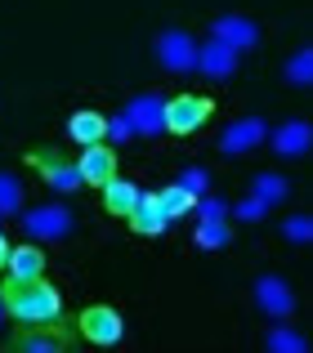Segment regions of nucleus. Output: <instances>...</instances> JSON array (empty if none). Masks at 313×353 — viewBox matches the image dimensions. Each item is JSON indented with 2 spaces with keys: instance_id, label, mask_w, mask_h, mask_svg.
<instances>
[{
  "instance_id": "f3484780",
  "label": "nucleus",
  "mask_w": 313,
  "mask_h": 353,
  "mask_svg": "<svg viewBox=\"0 0 313 353\" xmlns=\"http://www.w3.org/2000/svg\"><path fill=\"white\" fill-rule=\"evenodd\" d=\"M68 134L77 139L81 148L103 143V139H108V121L99 117V112H90V108H85V112H72V121H68Z\"/></svg>"
},
{
  "instance_id": "dca6fc26",
  "label": "nucleus",
  "mask_w": 313,
  "mask_h": 353,
  "mask_svg": "<svg viewBox=\"0 0 313 353\" xmlns=\"http://www.w3.org/2000/svg\"><path fill=\"white\" fill-rule=\"evenodd\" d=\"M309 143H313L309 121H287L282 130H273V152H278V157H300Z\"/></svg>"
},
{
  "instance_id": "f257e3e1",
  "label": "nucleus",
  "mask_w": 313,
  "mask_h": 353,
  "mask_svg": "<svg viewBox=\"0 0 313 353\" xmlns=\"http://www.w3.org/2000/svg\"><path fill=\"white\" fill-rule=\"evenodd\" d=\"M0 300H5V313L9 318H18L23 327H41V322H63V295L59 286L50 282H14L9 277L5 286H0Z\"/></svg>"
},
{
  "instance_id": "9b49d317",
  "label": "nucleus",
  "mask_w": 313,
  "mask_h": 353,
  "mask_svg": "<svg viewBox=\"0 0 313 353\" xmlns=\"http://www.w3.org/2000/svg\"><path fill=\"white\" fill-rule=\"evenodd\" d=\"M192 68H201L206 77L224 81V77H233V72H237V50H228V45H219V41H206L197 50V59H192Z\"/></svg>"
},
{
  "instance_id": "a878e982",
  "label": "nucleus",
  "mask_w": 313,
  "mask_h": 353,
  "mask_svg": "<svg viewBox=\"0 0 313 353\" xmlns=\"http://www.w3.org/2000/svg\"><path fill=\"white\" fill-rule=\"evenodd\" d=\"M179 188H188L192 197H197V192H201V197H206V188H210V174H206V170H183Z\"/></svg>"
},
{
  "instance_id": "6e6552de",
  "label": "nucleus",
  "mask_w": 313,
  "mask_h": 353,
  "mask_svg": "<svg viewBox=\"0 0 313 353\" xmlns=\"http://www.w3.org/2000/svg\"><path fill=\"white\" fill-rule=\"evenodd\" d=\"M68 345H72V336L63 331V322H41L36 331H23L14 340V349H27V353H59Z\"/></svg>"
},
{
  "instance_id": "f8f14e48",
  "label": "nucleus",
  "mask_w": 313,
  "mask_h": 353,
  "mask_svg": "<svg viewBox=\"0 0 313 353\" xmlns=\"http://www.w3.org/2000/svg\"><path fill=\"white\" fill-rule=\"evenodd\" d=\"M156 59H161L170 72H188L192 59H197V45H192L183 32H165L161 41H156Z\"/></svg>"
},
{
  "instance_id": "cd10ccee",
  "label": "nucleus",
  "mask_w": 313,
  "mask_h": 353,
  "mask_svg": "<svg viewBox=\"0 0 313 353\" xmlns=\"http://www.w3.org/2000/svg\"><path fill=\"white\" fill-rule=\"evenodd\" d=\"M264 210H269V206H264L260 197H251V201H242V206H237V219H260Z\"/></svg>"
},
{
  "instance_id": "c756f323",
  "label": "nucleus",
  "mask_w": 313,
  "mask_h": 353,
  "mask_svg": "<svg viewBox=\"0 0 313 353\" xmlns=\"http://www.w3.org/2000/svg\"><path fill=\"white\" fill-rule=\"evenodd\" d=\"M5 259H9V241L0 237V268H5Z\"/></svg>"
},
{
  "instance_id": "5701e85b",
  "label": "nucleus",
  "mask_w": 313,
  "mask_h": 353,
  "mask_svg": "<svg viewBox=\"0 0 313 353\" xmlns=\"http://www.w3.org/2000/svg\"><path fill=\"white\" fill-rule=\"evenodd\" d=\"M224 241H228V228H224V219H201V228H197V246L215 250V246H224Z\"/></svg>"
},
{
  "instance_id": "7ed1b4c3",
  "label": "nucleus",
  "mask_w": 313,
  "mask_h": 353,
  "mask_svg": "<svg viewBox=\"0 0 313 353\" xmlns=\"http://www.w3.org/2000/svg\"><path fill=\"white\" fill-rule=\"evenodd\" d=\"M81 336L90 340V345H117L121 340V313L108 309V304H94V309L81 313Z\"/></svg>"
},
{
  "instance_id": "1a4fd4ad",
  "label": "nucleus",
  "mask_w": 313,
  "mask_h": 353,
  "mask_svg": "<svg viewBox=\"0 0 313 353\" xmlns=\"http://www.w3.org/2000/svg\"><path fill=\"white\" fill-rule=\"evenodd\" d=\"M125 117H130L134 134H156V130H165V99L139 94L130 108H125Z\"/></svg>"
},
{
  "instance_id": "6ab92c4d",
  "label": "nucleus",
  "mask_w": 313,
  "mask_h": 353,
  "mask_svg": "<svg viewBox=\"0 0 313 353\" xmlns=\"http://www.w3.org/2000/svg\"><path fill=\"white\" fill-rule=\"evenodd\" d=\"M156 206L165 210V219H179V215H188V210L197 206V197H192L188 188H179V183H170V188L156 192Z\"/></svg>"
},
{
  "instance_id": "4be33fe9",
  "label": "nucleus",
  "mask_w": 313,
  "mask_h": 353,
  "mask_svg": "<svg viewBox=\"0 0 313 353\" xmlns=\"http://www.w3.org/2000/svg\"><path fill=\"white\" fill-rule=\"evenodd\" d=\"M255 197H260L264 206L282 201V197H287V179H278V174H260V179H255Z\"/></svg>"
},
{
  "instance_id": "7c9ffc66",
  "label": "nucleus",
  "mask_w": 313,
  "mask_h": 353,
  "mask_svg": "<svg viewBox=\"0 0 313 353\" xmlns=\"http://www.w3.org/2000/svg\"><path fill=\"white\" fill-rule=\"evenodd\" d=\"M0 322H5V300H0Z\"/></svg>"
},
{
  "instance_id": "c85d7f7f",
  "label": "nucleus",
  "mask_w": 313,
  "mask_h": 353,
  "mask_svg": "<svg viewBox=\"0 0 313 353\" xmlns=\"http://www.w3.org/2000/svg\"><path fill=\"white\" fill-rule=\"evenodd\" d=\"M201 219H224V206L219 201H201Z\"/></svg>"
},
{
  "instance_id": "423d86ee",
  "label": "nucleus",
  "mask_w": 313,
  "mask_h": 353,
  "mask_svg": "<svg viewBox=\"0 0 313 353\" xmlns=\"http://www.w3.org/2000/svg\"><path fill=\"white\" fill-rule=\"evenodd\" d=\"M32 161H36V170L45 174V183H50L54 192H77L81 188V170L72 161H63V157H54V152H36Z\"/></svg>"
},
{
  "instance_id": "412c9836",
  "label": "nucleus",
  "mask_w": 313,
  "mask_h": 353,
  "mask_svg": "<svg viewBox=\"0 0 313 353\" xmlns=\"http://www.w3.org/2000/svg\"><path fill=\"white\" fill-rule=\"evenodd\" d=\"M269 349H273V353H305L309 340L296 336V331H287V327H273V331H269Z\"/></svg>"
},
{
  "instance_id": "ddd939ff",
  "label": "nucleus",
  "mask_w": 313,
  "mask_h": 353,
  "mask_svg": "<svg viewBox=\"0 0 313 353\" xmlns=\"http://www.w3.org/2000/svg\"><path fill=\"white\" fill-rule=\"evenodd\" d=\"M255 300H260V309L273 313V318H287V313L296 309V295L287 291L282 277H260V282H255Z\"/></svg>"
},
{
  "instance_id": "a211bd4d",
  "label": "nucleus",
  "mask_w": 313,
  "mask_h": 353,
  "mask_svg": "<svg viewBox=\"0 0 313 353\" xmlns=\"http://www.w3.org/2000/svg\"><path fill=\"white\" fill-rule=\"evenodd\" d=\"M103 206L112 210V215H121V219H125L134 206H139V188H134L130 179H117V174H112V179L103 183Z\"/></svg>"
},
{
  "instance_id": "f03ea898",
  "label": "nucleus",
  "mask_w": 313,
  "mask_h": 353,
  "mask_svg": "<svg viewBox=\"0 0 313 353\" xmlns=\"http://www.w3.org/2000/svg\"><path fill=\"white\" fill-rule=\"evenodd\" d=\"M210 117V99H197V94H179L165 103V130L170 134H192V130H201Z\"/></svg>"
},
{
  "instance_id": "aec40b11",
  "label": "nucleus",
  "mask_w": 313,
  "mask_h": 353,
  "mask_svg": "<svg viewBox=\"0 0 313 353\" xmlns=\"http://www.w3.org/2000/svg\"><path fill=\"white\" fill-rule=\"evenodd\" d=\"M18 210H23V183L0 170V215H18Z\"/></svg>"
},
{
  "instance_id": "9d476101",
  "label": "nucleus",
  "mask_w": 313,
  "mask_h": 353,
  "mask_svg": "<svg viewBox=\"0 0 313 353\" xmlns=\"http://www.w3.org/2000/svg\"><path fill=\"white\" fill-rule=\"evenodd\" d=\"M264 121H255V117H246V121H237V125H228L224 130V139H219V152H228V157H237V152H251V148H260L264 143Z\"/></svg>"
},
{
  "instance_id": "bb28decb",
  "label": "nucleus",
  "mask_w": 313,
  "mask_h": 353,
  "mask_svg": "<svg viewBox=\"0 0 313 353\" xmlns=\"http://www.w3.org/2000/svg\"><path fill=\"white\" fill-rule=\"evenodd\" d=\"M108 134H112V139H130L134 134V125H130V117H117V121H108Z\"/></svg>"
},
{
  "instance_id": "2eb2a0df",
  "label": "nucleus",
  "mask_w": 313,
  "mask_h": 353,
  "mask_svg": "<svg viewBox=\"0 0 313 353\" xmlns=\"http://www.w3.org/2000/svg\"><path fill=\"white\" fill-rule=\"evenodd\" d=\"M125 219H130L134 233H148V237H152V233H165V228L174 224V219H165V210L156 206V192H152V197H143V192H139V206H134Z\"/></svg>"
},
{
  "instance_id": "20e7f679",
  "label": "nucleus",
  "mask_w": 313,
  "mask_h": 353,
  "mask_svg": "<svg viewBox=\"0 0 313 353\" xmlns=\"http://www.w3.org/2000/svg\"><path fill=\"white\" fill-rule=\"evenodd\" d=\"M23 228L32 237H63V233H72V210H63V206H36V210H27V215H23Z\"/></svg>"
},
{
  "instance_id": "0eeeda50",
  "label": "nucleus",
  "mask_w": 313,
  "mask_h": 353,
  "mask_svg": "<svg viewBox=\"0 0 313 353\" xmlns=\"http://www.w3.org/2000/svg\"><path fill=\"white\" fill-rule=\"evenodd\" d=\"M210 41L228 45V50H251V45L260 41V27H255L251 18H237V14H228V18H219V23L210 27Z\"/></svg>"
},
{
  "instance_id": "393cba45",
  "label": "nucleus",
  "mask_w": 313,
  "mask_h": 353,
  "mask_svg": "<svg viewBox=\"0 0 313 353\" xmlns=\"http://www.w3.org/2000/svg\"><path fill=\"white\" fill-rule=\"evenodd\" d=\"M282 233H287V241H309L313 237V219L309 215H291L287 224H282Z\"/></svg>"
},
{
  "instance_id": "39448f33",
  "label": "nucleus",
  "mask_w": 313,
  "mask_h": 353,
  "mask_svg": "<svg viewBox=\"0 0 313 353\" xmlns=\"http://www.w3.org/2000/svg\"><path fill=\"white\" fill-rule=\"evenodd\" d=\"M77 170H81V183H99V188H103V183L117 174V152L103 148V143H90L85 152H81Z\"/></svg>"
},
{
  "instance_id": "4468645a",
  "label": "nucleus",
  "mask_w": 313,
  "mask_h": 353,
  "mask_svg": "<svg viewBox=\"0 0 313 353\" xmlns=\"http://www.w3.org/2000/svg\"><path fill=\"white\" fill-rule=\"evenodd\" d=\"M5 268H9V277H14V282H36V277L45 273V255H41V246H9Z\"/></svg>"
},
{
  "instance_id": "b1692460",
  "label": "nucleus",
  "mask_w": 313,
  "mask_h": 353,
  "mask_svg": "<svg viewBox=\"0 0 313 353\" xmlns=\"http://www.w3.org/2000/svg\"><path fill=\"white\" fill-rule=\"evenodd\" d=\"M287 81H291V85H309V81H313V54L309 50H300L296 59L287 63Z\"/></svg>"
}]
</instances>
